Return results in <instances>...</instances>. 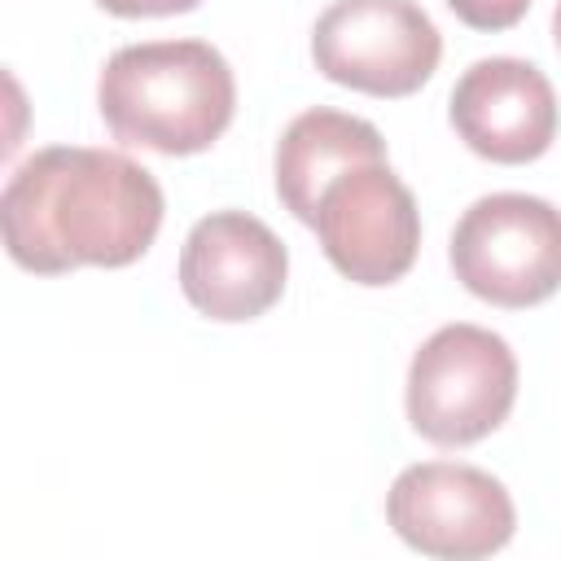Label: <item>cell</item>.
<instances>
[{"mask_svg": "<svg viewBox=\"0 0 561 561\" xmlns=\"http://www.w3.org/2000/svg\"><path fill=\"white\" fill-rule=\"evenodd\" d=\"M0 228L9 259L39 276L127 267L162 228V188L118 149L48 145L9 175Z\"/></svg>", "mask_w": 561, "mask_h": 561, "instance_id": "1", "label": "cell"}, {"mask_svg": "<svg viewBox=\"0 0 561 561\" xmlns=\"http://www.w3.org/2000/svg\"><path fill=\"white\" fill-rule=\"evenodd\" d=\"M114 140L167 158L210 149L237 110V79L206 39H149L118 48L96 83Z\"/></svg>", "mask_w": 561, "mask_h": 561, "instance_id": "2", "label": "cell"}, {"mask_svg": "<svg viewBox=\"0 0 561 561\" xmlns=\"http://www.w3.org/2000/svg\"><path fill=\"white\" fill-rule=\"evenodd\" d=\"M517 399V359L482 324H443L408 368V421L438 447H469L500 430Z\"/></svg>", "mask_w": 561, "mask_h": 561, "instance_id": "3", "label": "cell"}, {"mask_svg": "<svg viewBox=\"0 0 561 561\" xmlns=\"http://www.w3.org/2000/svg\"><path fill=\"white\" fill-rule=\"evenodd\" d=\"M456 280L495 307H535L561 289V210L530 193L478 197L451 232Z\"/></svg>", "mask_w": 561, "mask_h": 561, "instance_id": "4", "label": "cell"}, {"mask_svg": "<svg viewBox=\"0 0 561 561\" xmlns=\"http://www.w3.org/2000/svg\"><path fill=\"white\" fill-rule=\"evenodd\" d=\"M316 70L373 96L416 92L443 57V35L416 0H333L311 31Z\"/></svg>", "mask_w": 561, "mask_h": 561, "instance_id": "5", "label": "cell"}, {"mask_svg": "<svg viewBox=\"0 0 561 561\" xmlns=\"http://www.w3.org/2000/svg\"><path fill=\"white\" fill-rule=\"evenodd\" d=\"M386 517L403 543L447 561L491 557L517 526L504 482L456 460L408 465L386 495Z\"/></svg>", "mask_w": 561, "mask_h": 561, "instance_id": "6", "label": "cell"}, {"mask_svg": "<svg viewBox=\"0 0 561 561\" xmlns=\"http://www.w3.org/2000/svg\"><path fill=\"white\" fill-rule=\"evenodd\" d=\"M320 245L329 263L355 285L399 280L421 250V210L412 188L390 162H364L342 171L316 210Z\"/></svg>", "mask_w": 561, "mask_h": 561, "instance_id": "7", "label": "cell"}, {"mask_svg": "<svg viewBox=\"0 0 561 561\" xmlns=\"http://www.w3.org/2000/svg\"><path fill=\"white\" fill-rule=\"evenodd\" d=\"M289 254L280 237L245 215L215 210L193 224L180 250V289L210 320H254L280 302Z\"/></svg>", "mask_w": 561, "mask_h": 561, "instance_id": "8", "label": "cell"}, {"mask_svg": "<svg viewBox=\"0 0 561 561\" xmlns=\"http://www.w3.org/2000/svg\"><path fill=\"white\" fill-rule=\"evenodd\" d=\"M456 136L491 162H535L557 136V92L522 57H482L451 88Z\"/></svg>", "mask_w": 561, "mask_h": 561, "instance_id": "9", "label": "cell"}, {"mask_svg": "<svg viewBox=\"0 0 561 561\" xmlns=\"http://www.w3.org/2000/svg\"><path fill=\"white\" fill-rule=\"evenodd\" d=\"M364 162H386V140L368 118L324 105L302 110L276 145V193L294 219L316 224L324 188Z\"/></svg>", "mask_w": 561, "mask_h": 561, "instance_id": "10", "label": "cell"}, {"mask_svg": "<svg viewBox=\"0 0 561 561\" xmlns=\"http://www.w3.org/2000/svg\"><path fill=\"white\" fill-rule=\"evenodd\" d=\"M447 9L473 31H504L526 18L530 0H447Z\"/></svg>", "mask_w": 561, "mask_h": 561, "instance_id": "11", "label": "cell"}, {"mask_svg": "<svg viewBox=\"0 0 561 561\" xmlns=\"http://www.w3.org/2000/svg\"><path fill=\"white\" fill-rule=\"evenodd\" d=\"M114 18H167V13H188L202 0H96Z\"/></svg>", "mask_w": 561, "mask_h": 561, "instance_id": "12", "label": "cell"}, {"mask_svg": "<svg viewBox=\"0 0 561 561\" xmlns=\"http://www.w3.org/2000/svg\"><path fill=\"white\" fill-rule=\"evenodd\" d=\"M552 39H557V48H561V0H557V13H552Z\"/></svg>", "mask_w": 561, "mask_h": 561, "instance_id": "13", "label": "cell"}]
</instances>
